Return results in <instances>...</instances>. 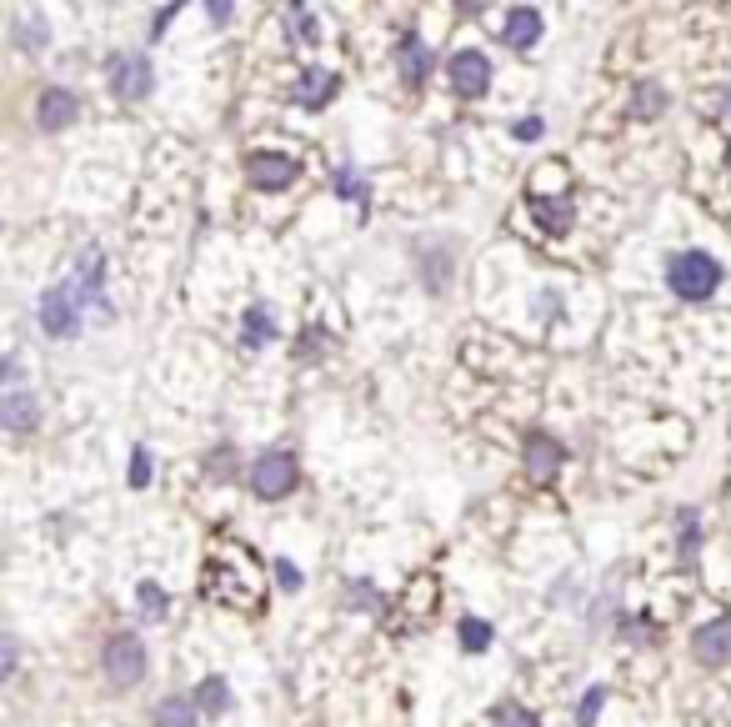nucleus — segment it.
<instances>
[{
    "label": "nucleus",
    "mask_w": 731,
    "mask_h": 727,
    "mask_svg": "<svg viewBox=\"0 0 731 727\" xmlns=\"http://www.w3.org/2000/svg\"><path fill=\"white\" fill-rule=\"evenodd\" d=\"M40 326H46V336H76L81 332V301H76V291L71 287H50L46 297H40Z\"/></svg>",
    "instance_id": "7"
},
{
    "label": "nucleus",
    "mask_w": 731,
    "mask_h": 727,
    "mask_svg": "<svg viewBox=\"0 0 731 727\" xmlns=\"http://www.w3.org/2000/svg\"><path fill=\"white\" fill-rule=\"evenodd\" d=\"M211 21H216V25L231 21V5H225V0H216V5H211Z\"/></svg>",
    "instance_id": "32"
},
{
    "label": "nucleus",
    "mask_w": 731,
    "mask_h": 727,
    "mask_svg": "<svg viewBox=\"0 0 731 727\" xmlns=\"http://www.w3.org/2000/svg\"><path fill=\"white\" fill-rule=\"evenodd\" d=\"M721 262L711 251H676L672 262H666V287L672 297L682 301H711L721 291Z\"/></svg>",
    "instance_id": "1"
},
{
    "label": "nucleus",
    "mask_w": 731,
    "mask_h": 727,
    "mask_svg": "<svg viewBox=\"0 0 731 727\" xmlns=\"http://www.w3.org/2000/svg\"><path fill=\"white\" fill-rule=\"evenodd\" d=\"M561 462H567V447L556 437H546V431H526V441H521V466H526L531 482H552L556 472H561Z\"/></svg>",
    "instance_id": "8"
},
{
    "label": "nucleus",
    "mask_w": 731,
    "mask_h": 727,
    "mask_svg": "<svg viewBox=\"0 0 731 727\" xmlns=\"http://www.w3.org/2000/svg\"><path fill=\"white\" fill-rule=\"evenodd\" d=\"M36 422H40V402L31 392L0 396V427L5 431H36Z\"/></svg>",
    "instance_id": "13"
},
{
    "label": "nucleus",
    "mask_w": 731,
    "mask_h": 727,
    "mask_svg": "<svg viewBox=\"0 0 731 727\" xmlns=\"http://www.w3.org/2000/svg\"><path fill=\"white\" fill-rule=\"evenodd\" d=\"M295 106H306V111H316V106H326L330 96H336V71H326V66H311V71H301V81H295Z\"/></svg>",
    "instance_id": "12"
},
{
    "label": "nucleus",
    "mask_w": 731,
    "mask_h": 727,
    "mask_svg": "<svg viewBox=\"0 0 731 727\" xmlns=\"http://www.w3.org/2000/svg\"><path fill=\"white\" fill-rule=\"evenodd\" d=\"M196 723H201V707L190 697H161L151 713V727H196Z\"/></svg>",
    "instance_id": "15"
},
{
    "label": "nucleus",
    "mask_w": 731,
    "mask_h": 727,
    "mask_svg": "<svg viewBox=\"0 0 731 727\" xmlns=\"http://www.w3.org/2000/svg\"><path fill=\"white\" fill-rule=\"evenodd\" d=\"M171 15H176V5H165V11H161V15H155V21H151V36H161L165 25H171Z\"/></svg>",
    "instance_id": "31"
},
{
    "label": "nucleus",
    "mask_w": 731,
    "mask_h": 727,
    "mask_svg": "<svg viewBox=\"0 0 731 727\" xmlns=\"http://www.w3.org/2000/svg\"><path fill=\"white\" fill-rule=\"evenodd\" d=\"M692 657L701 668H727L731 662V612L727 618H711L707 627L692 632Z\"/></svg>",
    "instance_id": "9"
},
{
    "label": "nucleus",
    "mask_w": 731,
    "mask_h": 727,
    "mask_svg": "<svg viewBox=\"0 0 731 727\" xmlns=\"http://www.w3.org/2000/svg\"><path fill=\"white\" fill-rule=\"evenodd\" d=\"M101 672H106V682L116 692H130L146 678V643L136 632H116L106 643V653H101Z\"/></svg>",
    "instance_id": "2"
},
{
    "label": "nucleus",
    "mask_w": 731,
    "mask_h": 727,
    "mask_svg": "<svg viewBox=\"0 0 731 727\" xmlns=\"http://www.w3.org/2000/svg\"><path fill=\"white\" fill-rule=\"evenodd\" d=\"M721 106H727V116H731V91H727V101H721Z\"/></svg>",
    "instance_id": "33"
},
{
    "label": "nucleus",
    "mask_w": 731,
    "mask_h": 727,
    "mask_svg": "<svg viewBox=\"0 0 731 727\" xmlns=\"http://www.w3.org/2000/svg\"><path fill=\"white\" fill-rule=\"evenodd\" d=\"M631 111H637V116H661V111H666V91H661L657 81H641Z\"/></svg>",
    "instance_id": "20"
},
{
    "label": "nucleus",
    "mask_w": 731,
    "mask_h": 727,
    "mask_svg": "<svg viewBox=\"0 0 731 727\" xmlns=\"http://www.w3.org/2000/svg\"><path fill=\"white\" fill-rule=\"evenodd\" d=\"M501 41H507L511 50H531L536 41H542V11H531V5H517L507 21V31H501Z\"/></svg>",
    "instance_id": "14"
},
{
    "label": "nucleus",
    "mask_w": 731,
    "mask_h": 727,
    "mask_svg": "<svg viewBox=\"0 0 731 727\" xmlns=\"http://www.w3.org/2000/svg\"><path fill=\"white\" fill-rule=\"evenodd\" d=\"M542 131H546L542 116H526V120L517 126V141H542Z\"/></svg>",
    "instance_id": "29"
},
{
    "label": "nucleus",
    "mask_w": 731,
    "mask_h": 727,
    "mask_svg": "<svg viewBox=\"0 0 731 727\" xmlns=\"http://www.w3.org/2000/svg\"><path fill=\"white\" fill-rule=\"evenodd\" d=\"M151 482V457L136 447V462H130V487H146Z\"/></svg>",
    "instance_id": "27"
},
{
    "label": "nucleus",
    "mask_w": 731,
    "mask_h": 727,
    "mask_svg": "<svg viewBox=\"0 0 731 727\" xmlns=\"http://www.w3.org/2000/svg\"><path fill=\"white\" fill-rule=\"evenodd\" d=\"M136 597H141V612H146L151 622H161V618H165V608H171L165 587H155V582H141V587H136Z\"/></svg>",
    "instance_id": "21"
},
{
    "label": "nucleus",
    "mask_w": 731,
    "mask_h": 727,
    "mask_svg": "<svg viewBox=\"0 0 731 727\" xmlns=\"http://www.w3.org/2000/svg\"><path fill=\"white\" fill-rule=\"evenodd\" d=\"M76 116H81V96L76 91H66V85H50L46 96L36 101V126L46 136L66 131V126H76Z\"/></svg>",
    "instance_id": "10"
},
{
    "label": "nucleus",
    "mask_w": 731,
    "mask_h": 727,
    "mask_svg": "<svg viewBox=\"0 0 731 727\" xmlns=\"http://www.w3.org/2000/svg\"><path fill=\"white\" fill-rule=\"evenodd\" d=\"M491 727H542V723H536V713H526V707L501 703V707L491 713Z\"/></svg>",
    "instance_id": "22"
},
{
    "label": "nucleus",
    "mask_w": 731,
    "mask_h": 727,
    "mask_svg": "<svg viewBox=\"0 0 731 727\" xmlns=\"http://www.w3.org/2000/svg\"><path fill=\"white\" fill-rule=\"evenodd\" d=\"M461 647H466V653H486V647H491V627L476 622V618H466L461 622Z\"/></svg>",
    "instance_id": "23"
},
{
    "label": "nucleus",
    "mask_w": 731,
    "mask_h": 727,
    "mask_svg": "<svg viewBox=\"0 0 731 727\" xmlns=\"http://www.w3.org/2000/svg\"><path fill=\"white\" fill-rule=\"evenodd\" d=\"M276 577H281V587H286V592H295V587H301V573H295L291 562H276Z\"/></svg>",
    "instance_id": "30"
},
{
    "label": "nucleus",
    "mask_w": 731,
    "mask_h": 727,
    "mask_svg": "<svg viewBox=\"0 0 731 727\" xmlns=\"http://www.w3.org/2000/svg\"><path fill=\"white\" fill-rule=\"evenodd\" d=\"M431 66H437V56L426 50V41L416 36V31H406V36H402V50H396V71H402V81L416 91V85L426 81V71H431Z\"/></svg>",
    "instance_id": "11"
},
{
    "label": "nucleus",
    "mask_w": 731,
    "mask_h": 727,
    "mask_svg": "<svg viewBox=\"0 0 731 727\" xmlns=\"http://www.w3.org/2000/svg\"><path fill=\"white\" fill-rule=\"evenodd\" d=\"M241 332H246V346H266V342L276 336L271 311H266V307H251V311H246V322H241Z\"/></svg>",
    "instance_id": "17"
},
{
    "label": "nucleus",
    "mask_w": 731,
    "mask_h": 727,
    "mask_svg": "<svg viewBox=\"0 0 731 727\" xmlns=\"http://www.w3.org/2000/svg\"><path fill=\"white\" fill-rule=\"evenodd\" d=\"M531 211H536V221H542L546 231H571V201H542V196H531Z\"/></svg>",
    "instance_id": "16"
},
{
    "label": "nucleus",
    "mask_w": 731,
    "mask_h": 727,
    "mask_svg": "<svg viewBox=\"0 0 731 727\" xmlns=\"http://www.w3.org/2000/svg\"><path fill=\"white\" fill-rule=\"evenodd\" d=\"M295 155H286V151H246V176H251V186L256 192H286L295 181Z\"/></svg>",
    "instance_id": "6"
},
{
    "label": "nucleus",
    "mask_w": 731,
    "mask_h": 727,
    "mask_svg": "<svg viewBox=\"0 0 731 727\" xmlns=\"http://www.w3.org/2000/svg\"><path fill=\"white\" fill-rule=\"evenodd\" d=\"M151 85H155V71L141 50H120V56L111 60V91H116L120 101H146Z\"/></svg>",
    "instance_id": "5"
},
{
    "label": "nucleus",
    "mask_w": 731,
    "mask_h": 727,
    "mask_svg": "<svg viewBox=\"0 0 731 727\" xmlns=\"http://www.w3.org/2000/svg\"><path fill=\"white\" fill-rule=\"evenodd\" d=\"M15 668H21V643H15L11 632H0V682L15 678Z\"/></svg>",
    "instance_id": "25"
},
{
    "label": "nucleus",
    "mask_w": 731,
    "mask_h": 727,
    "mask_svg": "<svg viewBox=\"0 0 731 727\" xmlns=\"http://www.w3.org/2000/svg\"><path fill=\"white\" fill-rule=\"evenodd\" d=\"M291 25H295V31H301V36H306V41H321V25L311 21V15L301 11V5H295V11H291Z\"/></svg>",
    "instance_id": "28"
},
{
    "label": "nucleus",
    "mask_w": 731,
    "mask_h": 727,
    "mask_svg": "<svg viewBox=\"0 0 731 727\" xmlns=\"http://www.w3.org/2000/svg\"><path fill=\"white\" fill-rule=\"evenodd\" d=\"M602 707H606V688H587V697H581V707H577V727H591L602 717Z\"/></svg>",
    "instance_id": "24"
},
{
    "label": "nucleus",
    "mask_w": 731,
    "mask_h": 727,
    "mask_svg": "<svg viewBox=\"0 0 731 727\" xmlns=\"http://www.w3.org/2000/svg\"><path fill=\"white\" fill-rule=\"evenodd\" d=\"M446 76H451V91H456L461 101H481L486 91H491V60H486L481 50H472V46L451 56Z\"/></svg>",
    "instance_id": "4"
},
{
    "label": "nucleus",
    "mask_w": 731,
    "mask_h": 727,
    "mask_svg": "<svg viewBox=\"0 0 731 727\" xmlns=\"http://www.w3.org/2000/svg\"><path fill=\"white\" fill-rule=\"evenodd\" d=\"M196 707H201V713H225V707H231V688H225V678H206L201 688H196Z\"/></svg>",
    "instance_id": "18"
},
{
    "label": "nucleus",
    "mask_w": 731,
    "mask_h": 727,
    "mask_svg": "<svg viewBox=\"0 0 731 727\" xmlns=\"http://www.w3.org/2000/svg\"><path fill=\"white\" fill-rule=\"evenodd\" d=\"M295 487H301V466H295L291 452L256 457V466H251V492H256L260 501H281V497H291Z\"/></svg>",
    "instance_id": "3"
},
{
    "label": "nucleus",
    "mask_w": 731,
    "mask_h": 727,
    "mask_svg": "<svg viewBox=\"0 0 731 727\" xmlns=\"http://www.w3.org/2000/svg\"><path fill=\"white\" fill-rule=\"evenodd\" d=\"M46 21H31V15H21V25H15V41H21V46H46Z\"/></svg>",
    "instance_id": "26"
},
{
    "label": "nucleus",
    "mask_w": 731,
    "mask_h": 727,
    "mask_svg": "<svg viewBox=\"0 0 731 727\" xmlns=\"http://www.w3.org/2000/svg\"><path fill=\"white\" fill-rule=\"evenodd\" d=\"M676 542H682V562H692L696 552H701V522H696V512L692 507H682V512H676Z\"/></svg>",
    "instance_id": "19"
}]
</instances>
